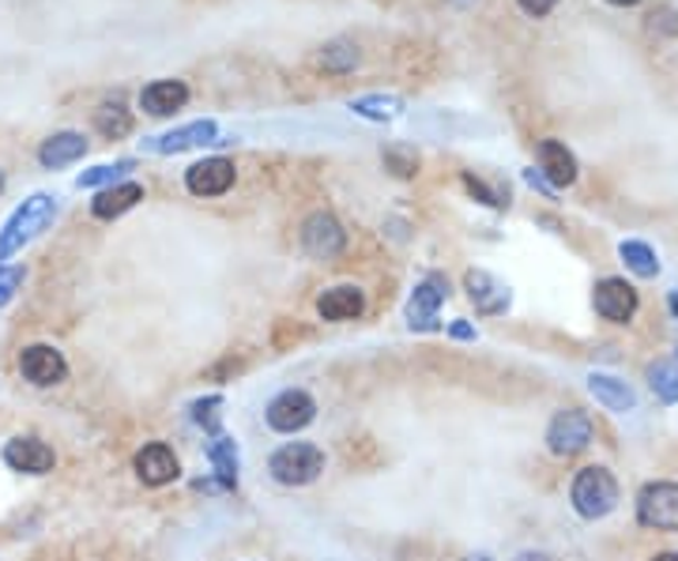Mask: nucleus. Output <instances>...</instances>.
Wrapping results in <instances>:
<instances>
[{
	"label": "nucleus",
	"instance_id": "42",
	"mask_svg": "<svg viewBox=\"0 0 678 561\" xmlns=\"http://www.w3.org/2000/svg\"><path fill=\"white\" fill-rule=\"evenodd\" d=\"M4 185H8V177H4V170H0V193H4Z\"/></svg>",
	"mask_w": 678,
	"mask_h": 561
},
{
	"label": "nucleus",
	"instance_id": "6",
	"mask_svg": "<svg viewBox=\"0 0 678 561\" xmlns=\"http://www.w3.org/2000/svg\"><path fill=\"white\" fill-rule=\"evenodd\" d=\"M591 437H596V426H591L588 411H580V407H566V411H558L550 418L547 449L554 456H577V452L588 449Z\"/></svg>",
	"mask_w": 678,
	"mask_h": 561
},
{
	"label": "nucleus",
	"instance_id": "38",
	"mask_svg": "<svg viewBox=\"0 0 678 561\" xmlns=\"http://www.w3.org/2000/svg\"><path fill=\"white\" fill-rule=\"evenodd\" d=\"M667 309H671L675 320H678V290H671V298H667Z\"/></svg>",
	"mask_w": 678,
	"mask_h": 561
},
{
	"label": "nucleus",
	"instance_id": "17",
	"mask_svg": "<svg viewBox=\"0 0 678 561\" xmlns=\"http://www.w3.org/2000/svg\"><path fill=\"white\" fill-rule=\"evenodd\" d=\"M536 159H539V177L550 188H569L573 182H577V170H580L577 155H573L561 140H539Z\"/></svg>",
	"mask_w": 678,
	"mask_h": 561
},
{
	"label": "nucleus",
	"instance_id": "24",
	"mask_svg": "<svg viewBox=\"0 0 678 561\" xmlns=\"http://www.w3.org/2000/svg\"><path fill=\"white\" fill-rule=\"evenodd\" d=\"M91 121H94V132L107 140H125V136H132V129H136V118H132V110L121 99L99 102V110L91 113Z\"/></svg>",
	"mask_w": 678,
	"mask_h": 561
},
{
	"label": "nucleus",
	"instance_id": "27",
	"mask_svg": "<svg viewBox=\"0 0 678 561\" xmlns=\"http://www.w3.org/2000/svg\"><path fill=\"white\" fill-rule=\"evenodd\" d=\"M208 460H212L219 482H223L226 490H234L237 487V445H234V437L215 434L212 441H208Z\"/></svg>",
	"mask_w": 678,
	"mask_h": 561
},
{
	"label": "nucleus",
	"instance_id": "14",
	"mask_svg": "<svg viewBox=\"0 0 678 561\" xmlns=\"http://www.w3.org/2000/svg\"><path fill=\"white\" fill-rule=\"evenodd\" d=\"M132 468H136V479L143 487H166V482H174L181 475V463H178V452L170 449L166 441H151L143 445L136 452V460H132Z\"/></svg>",
	"mask_w": 678,
	"mask_h": 561
},
{
	"label": "nucleus",
	"instance_id": "18",
	"mask_svg": "<svg viewBox=\"0 0 678 561\" xmlns=\"http://www.w3.org/2000/svg\"><path fill=\"white\" fill-rule=\"evenodd\" d=\"M88 136L75 129H64V132H53V136L42 140V147H38V163L45 170H64L72 163H80L83 155H88Z\"/></svg>",
	"mask_w": 678,
	"mask_h": 561
},
{
	"label": "nucleus",
	"instance_id": "19",
	"mask_svg": "<svg viewBox=\"0 0 678 561\" xmlns=\"http://www.w3.org/2000/svg\"><path fill=\"white\" fill-rule=\"evenodd\" d=\"M362 309H366V294L355 283H340V287H328L317 298V313L321 320H332V325H343V320H358Z\"/></svg>",
	"mask_w": 678,
	"mask_h": 561
},
{
	"label": "nucleus",
	"instance_id": "41",
	"mask_svg": "<svg viewBox=\"0 0 678 561\" xmlns=\"http://www.w3.org/2000/svg\"><path fill=\"white\" fill-rule=\"evenodd\" d=\"M467 561H494V558H490V554H472Z\"/></svg>",
	"mask_w": 678,
	"mask_h": 561
},
{
	"label": "nucleus",
	"instance_id": "23",
	"mask_svg": "<svg viewBox=\"0 0 678 561\" xmlns=\"http://www.w3.org/2000/svg\"><path fill=\"white\" fill-rule=\"evenodd\" d=\"M347 110L362 121H374V125H388V121L404 118V99L399 94H385V91H370L358 94V99L347 102Z\"/></svg>",
	"mask_w": 678,
	"mask_h": 561
},
{
	"label": "nucleus",
	"instance_id": "21",
	"mask_svg": "<svg viewBox=\"0 0 678 561\" xmlns=\"http://www.w3.org/2000/svg\"><path fill=\"white\" fill-rule=\"evenodd\" d=\"M418 132L426 136H437V140H456V136H472V132H490V125L475 118H464V113H453V110H429L426 118L415 121Z\"/></svg>",
	"mask_w": 678,
	"mask_h": 561
},
{
	"label": "nucleus",
	"instance_id": "31",
	"mask_svg": "<svg viewBox=\"0 0 678 561\" xmlns=\"http://www.w3.org/2000/svg\"><path fill=\"white\" fill-rule=\"evenodd\" d=\"M381 159H385V170L393 177H415L418 174V151L407 147V144H388L385 151H381Z\"/></svg>",
	"mask_w": 678,
	"mask_h": 561
},
{
	"label": "nucleus",
	"instance_id": "11",
	"mask_svg": "<svg viewBox=\"0 0 678 561\" xmlns=\"http://www.w3.org/2000/svg\"><path fill=\"white\" fill-rule=\"evenodd\" d=\"M19 374L31 380L34 388H53L69 377V363L64 355L50 344H31L19 350Z\"/></svg>",
	"mask_w": 678,
	"mask_h": 561
},
{
	"label": "nucleus",
	"instance_id": "39",
	"mask_svg": "<svg viewBox=\"0 0 678 561\" xmlns=\"http://www.w3.org/2000/svg\"><path fill=\"white\" fill-rule=\"evenodd\" d=\"M607 4H615V8H634V4H641V0H607Z\"/></svg>",
	"mask_w": 678,
	"mask_h": 561
},
{
	"label": "nucleus",
	"instance_id": "12",
	"mask_svg": "<svg viewBox=\"0 0 678 561\" xmlns=\"http://www.w3.org/2000/svg\"><path fill=\"white\" fill-rule=\"evenodd\" d=\"M464 290L467 298H472V306L479 317H498V313L509 309L513 294L509 287L498 279V275H490L486 268H467L464 272Z\"/></svg>",
	"mask_w": 678,
	"mask_h": 561
},
{
	"label": "nucleus",
	"instance_id": "16",
	"mask_svg": "<svg viewBox=\"0 0 678 561\" xmlns=\"http://www.w3.org/2000/svg\"><path fill=\"white\" fill-rule=\"evenodd\" d=\"M0 456H4L8 468L23 475H50L57 463V452L45 441H38V437H12Z\"/></svg>",
	"mask_w": 678,
	"mask_h": 561
},
{
	"label": "nucleus",
	"instance_id": "5",
	"mask_svg": "<svg viewBox=\"0 0 678 561\" xmlns=\"http://www.w3.org/2000/svg\"><path fill=\"white\" fill-rule=\"evenodd\" d=\"M298 242L313 261H336L347 249V231H343V223L332 212H313L305 215Z\"/></svg>",
	"mask_w": 678,
	"mask_h": 561
},
{
	"label": "nucleus",
	"instance_id": "28",
	"mask_svg": "<svg viewBox=\"0 0 678 561\" xmlns=\"http://www.w3.org/2000/svg\"><path fill=\"white\" fill-rule=\"evenodd\" d=\"M132 170H136V159H118V163H102V166L83 170V174L75 177V185L80 188H110V185L125 182Z\"/></svg>",
	"mask_w": 678,
	"mask_h": 561
},
{
	"label": "nucleus",
	"instance_id": "4",
	"mask_svg": "<svg viewBox=\"0 0 678 561\" xmlns=\"http://www.w3.org/2000/svg\"><path fill=\"white\" fill-rule=\"evenodd\" d=\"M212 144H223V140H219V125L212 118L185 121V125H178L170 132H159V136H143L140 140V147L148 151V155H185V151L212 147Z\"/></svg>",
	"mask_w": 678,
	"mask_h": 561
},
{
	"label": "nucleus",
	"instance_id": "35",
	"mask_svg": "<svg viewBox=\"0 0 678 561\" xmlns=\"http://www.w3.org/2000/svg\"><path fill=\"white\" fill-rule=\"evenodd\" d=\"M524 182H528L532 188H539V193H547V196H554V188H550L547 182H543V177H539V170H524Z\"/></svg>",
	"mask_w": 678,
	"mask_h": 561
},
{
	"label": "nucleus",
	"instance_id": "26",
	"mask_svg": "<svg viewBox=\"0 0 678 561\" xmlns=\"http://www.w3.org/2000/svg\"><path fill=\"white\" fill-rule=\"evenodd\" d=\"M648 388L660 404H678V347L648 366Z\"/></svg>",
	"mask_w": 678,
	"mask_h": 561
},
{
	"label": "nucleus",
	"instance_id": "20",
	"mask_svg": "<svg viewBox=\"0 0 678 561\" xmlns=\"http://www.w3.org/2000/svg\"><path fill=\"white\" fill-rule=\"evenodd\" d=\"M143 200V185L140 182H118L110 188H99V196L91 200V215L102 218V223H113L125 212H132Z\"/></svg>",
	"mask_w": 678,
	"mask_h": 561
},
{
	"label": "nucleus",
	"instance_id": "33",
	"mask_svg": "<svg viewBox=\"0 0 678 561\" xmlns=\"http://www.w3.org/2000/svg\"><path fill=\"white\" fill-rule=\"evenodd\" d=\"M19 287H23V268H16V264L4 268V264H0V306H8Z\"/></svg>",
	"mask_w": 678,
	"mask_h": 561
},
{
	"label": "nucleus",
	"instance_id": "30",
	"mask_svg": "<svg viewBox=\"0 0 678 561\" xmlns=\"http://www.w3.org/2000/svg\"><path fill=\"white\" fill-rule=\"evenodd\" d=\"M193 422L204 430L208 437H215V434H223V396H204V399H196L193 407Z\"/></svg>",
	"mask_w": 678,
	"mask_h": 561
},
{
	"label": "nucleus",
	"instance_id": "36",
	"mask_svg": "<svg viewBox=\"0 0 678 561\" xmlns=\"http://www.w3.org/2000/svg\"><path fill=\"white\" fill-rule=\"evenodd\" d=\"M448 336H453V339H475V328L467 325V320H456V325H448Z\"/></svg>",
	"mask_w": 678,
	"mask_h": 561
},
{
	"label": "nucleus",
	"instance_id": "13",
	"mask_svg": "<svg viewBox=\"0 0 678 561\" xmlns=\"http://www.w3.org/2000/svg\"><path fill=\"white\" fill-rule=\"evenodd\" d=\"M591 302H596L599 317L610 320V325H626V320H634V313H637V290L629 287L626 279H618V275L599 279Z\"/></svg>",
	"mask_w": 678,
	"mask_h": 561
},
{
	"label": "nucleus",
	"instance_id": "7",
	"mask_svg": "<svg viewBox=\"0 0 678 561\" xmlns=\"http://www.w3.org/2000/svg\"><path fill=\"white\" fill-rule=\"evenodd\" d=\"M313 418H317V399L305 392V388H283L269 404V411H264V422L275 434H298Z\"/></svg>",
	"mask_w": 678,
	"mask_h": 561
},
{
	"label": "nucleus",
	"instance_id": "32",
	"mask_svg": "<svg viewBox=\"0 0 678 561\" xmlns=\"http://www.w3.org/2000/svg\"><path fill=\"white\" fill-rule=\"evenodd\" d=\"M464 188L472 196H479V204H490V207H509V193H498V188H490L483 182V177L475 174H464Z\"/></svg>",
	"mask_w": 678,
	"mask_h": 561
},
{
	"label": "nucleus",
	"instance_id": "25",
	"mask_svg": "<svg viewBox=\"0 0 678 561\" xmlns=\"http://www.w3.org/2000/svg\"><path fill=\"white\" fill-rule=\"evenodd\" d=\"M317 64L328 75H351L362 64V53H358V45L351 42V38H332V42L321 45Z\"/></svg>",
	"mask_w": 678,
	"mask_h": 561
},
{
	"label": "nucleus",
	"instance_id": "3",
	"mask_svg": "<svg viewBox=\"0 0 678 561\" xmlns=\"http://www.w3.org/2000/svg\"><path fill=\"white\" fill-rule=\"evenodd\" d=\"M269 471L280 487H310L324 471V452L310 441H286L283 449L272 452Z\"/></svg>",
	"mask_w": 678,
	"mask_h": 561
},
{
	"label": "nucleus",
	"instance_id": "29",
	"mask_svg": "<svg viewBox=\"0 0 678 561\" xmlns=\"http://www.w3.org/2000/svg\"><path fill=\"white\" fill-rule=\"evenodd\" d=\"M618 256L626 261V268L634 275H641V279H652L656 272H660V261H656L652 245L648 242H637V237H629V242L618 245Z\"/></svg>",
	"mask_w": 678,
	"mask_h": 561
},
{
	"label": "nucleus",
	"instance_id": "9",
	"mask_svg": "<svg viewBox=\"0 0 678 561\" xmlns=\"http://www.w3.org/2000/svg\"><path fill=\"white\" fill-rule=\"evenodd\" d=\"M445 298H448V279L442 272H429L423 283H415V290L407 298V325L418 332L437 328V313H442Z\"/></svg>",
	"mask_w": 678,
	"mask_h": 561
},
{
	"label": "nucleus",
	"instance_id": "15",
	"mask_svg": "<svg viewBox=\"0 0 678 561\" xmlns=\"http://www.w3.org/2000/svg\"><path fill=\"white\" fill-rule=\"evenodd\" d=\"M189 99H193V91H189L185 80H151L148 88L140 91V110L148 113V118H174L189 106Z\"/></svg>",
	"mask_w": 678,
	"mask_h": 561
},
{
	"label": "nucleus",
	"instance_id": "34",
	"mask_svg": "<svg viewBox=\"0 0 678 561\" xmlns=\"http://www.w3.org/2000/svg\"><path fill=\"white\" fill-rule=\"evenodd\" d=\"M520 4V12L524 16H532V19H547L554 8H558V0H517Z\"/></svg>",
	"mask_w": 678,
	"mask_h": 561
},
{
	"label": "nucleus",
	"instance_id": "22",
	"mask_svg": "<svg viewBox=\"0 0 678 561\" xmlns=\"http://www.w3.org/2000/svg\"><path fill=\"white\" fill-rule=\"evenodd\" d=\"M588 392L596 396V404H604L607 411H615V415L637 411V392L626 385V380H618L610 374H591L588 377Z\"/></svg>",
	"mask_w": 678,
	"mask_h": 561
},
{
	"label": "nucleus",
	"instance_id": "10",
	"mask_svg": "<svg viewBox=\"0 0 678 561\" xmlns=\"http://www.w3.org/2000/svg\"><path fill=\"white\" fill-rule=\"evenodd\" d=\"M237 182V170L231 159L223 155H212V159H200L185 170V188L200 200H212V196H223L231 193Z\"/></svg>",
	"mask_w": 678,
	"mask_h": 561
},
{
	"label": "nucleus",
	"instance_id": "2",
	"mask_svg": "<svg viewBox=\"0 0 678 561\" xmlns=\"http://www.w3.org/2000/svg\"><path fill=\"white\" fill-rule=\"evenodd\" d=\"M569 501H573V509H577V517H585V520L610 517L615 506H618L615 475H610L607 468H599V463L580 468L577 479H573V487H569Z\"/></svg>",
	"mask_w": 678,
	"mask_h": 561
},
{
	"label": "nucleus",
	"instance_id": "1",
	"mask_svg": "<svg viewBox=\"0 0 678 561\" xmlns=\"http://www.w3.org/2000/svg\"><path fill=\"white\" fill-rule=\"evenodd\" d=\"M57 212H61V204H57L53 193H31V196H27L23 204L8 215V223L0 226V261L23 253V245H31L38 234L50 231Z\"/></svg>",
	"mask_w": 678,
	"mask_h": 561
},
{
	"label": "nucleus",
	"instance_id": "40",
	"mask_svg": "<svg viewBox=\"0 0 678 561\" xmlns=\"http://www.w3.org/2000/svg\"><path fill=\"white\" fill-rule=\"evenodd\" d=\"M652 561H678V550H667V554H660V558H652Z\"/></svg>",
	"mask_w": 678,
	"mask_h": 561
},
{
	"label": "nucleus",
	"instance_id": "8",
	"mask_svg": "<svg viewBox=\"0 0 678 561\" xmlns=\"http://www.w3.org/2000/svg\"><path fill=\"white\" fill-rule=\"evenodd\" d=\"M637 524L652 531H678V482H648L637 498Z\"/></svg>",
	"mask_w": 678,
	"mask_h": 561
},
{
	"label": "nucleus",
	"instance_id": "37",
	"mask_svg": "<svg viewBox=\"0 0 678 561\" xmlns=\"http://www.w3.org/2000/svg\"><path fill=\"white\" fill-rule=\"evenodd\" d=\"M513 561H554L550 554H543V550H524V554H517Z\"/></svg>",
	"mask_w": 678,
	"mask_h": 561
}]
</instances>
